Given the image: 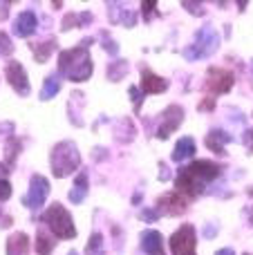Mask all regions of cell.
I'll return each mask as SVG.
<instances>
[{
    "label": "cell",
    "mask_w": 253,
    "mask_h": 255,
    "mask_svg": "<svg viewBox=\"0 0 253 255\" xmlns=\"http://www.w3.org/2000/svg\"><path fill=\"white\" fill-rule=\"evenodd\" d=\"M220 177V166H215L213 161H206V159H200V161H193L191 166L182 168L175 179L177 184V193L186 195V197H197V195L204 193V186L209 181L218 179Z\"/></svg>",
    "instance_id": "obj_1"
},
{
    "label": "cell",
    "mask_w": 253,
    "mask_h": 255,
    "mask_svg": "<svg viewBox=\"0 0 253 255\" xmlns=\"http://www.w3.org/2000/svg\"><path fill=\"white\" fill-rule=\"evenodd\" d=\"M92 58H90L88 47L79 45V47H72L61 52L58 56V74L67 76L70 81H76V83H83L92 76Z\"/></svg>",
    "instance_id": "obj_2"
},
{
    "label": "cell",
    "mask_w": 253,
    "mask_h": 255,
    "mask_svg": "<svg viewBox=\"0 0 253 255\" xmlns=\"http://www.w3.org/2000/svg\"><path fill=\"white\" fill-rule=\"evenodd\" d=\"M49 163H52V172L54 177H67L79 168L81 163V154L76 143L72 141H61L52 148V154H49Z\"/></svg>",
    "instance_id": "obj_3"
},
{
    "label": "cell",
    "mask_w": 253,
    "mask_h": 255,
    "mask_svg": "<svg viewBox=\"0 0 253 255\" xmlns=\"http://www.w3.org/2000/svg\"><path fill=\"white\" fill-rule=\"evenodd\" d=\"M43 222L49 226V231H52L56 238H61V240H72V238H76L74 222H72L70 213H67L65 208L61 206V204H52V206L45 211Z\"/></svg>",
    "instance_id": "obj_4"
},
{
    "label": "cell",
    "mask_w": 253,
    "mask_h": 255,
    "mask_svg": "<svg viewBox=\"0 0 253 255\" xmlns=\"http://www.w3.org/2000/svg\"><path fill=\"white\" fill-rule=\"evenodd\" d=\"M218 47H220V34L215 31V27L206 25L195 34V43H193L191 47L184 49V56H186L188 61L206 58V56L218 52Z\"/></svg>",
    "instance_id": "obj_5"
},
{
    "label": "cell",
    "mask_w": 253,
    "mask_h": 255,
    "mask_svg": "<svg viewBox=\"0 0 253 255\" xmlns=\"http://www.w3.org/2000/svg\"><path fill=\"white\" fill-rule=\"evenodd\" d=\"M195 226L193 224H182L170 238V251L173 255H197L195 253Z\"/></svg>",
    "instance_id": "obj_6"
},
{
    "label": "cell",
    "mask_w": 253,
    "mask_h": 255,
    "mask_svg": "<svg viewBox=\"0 0 253 255\" xmlns=\"http://www.w3.org/2000/svg\"><path fill=\"white\" fill-rule=\"evenodd\" d=\"M47 195H49V181L43 175H34L29 181V193L25 197V206L31 208V211H38L45 204Z\"/></svg>",
    "instance_id": "obj_7"
},
{
    "label": "cell",
    "mask_w": 253,
    "mask_h": 255,
    "mask_svg": "<svg viewBox=\"0 0 253 255\" xmlns=\"http://www.w3.org/2000/svg\"><path fill=\"white\" fill-rule=\"evenodd\" d=\"M236 83V76L233 72L222 70V67H211L209 74H206V90L213 94H224L233 88Z\"/></svg>",
    "instance_id": "obj_8"
},
{
    "label": "cell",
    "mask_w": 253,
    "mask_h": 255,
    "mask_svg": "<svg viewBox=\"0 0 253 255\" xmlns=\"http://www.w3.org/2000/svg\"><path fill=\"white\" fill-rule=\"evenodd\" d=\"M4 76H7L9 85H11L20 97H29V81H27V72L20 63L9 61L7 67H4Z\"/></svg>",
    "instance_id": "obj_9"
},
{
    "label": "cell",
    "mask_w": 253,
    "mask_h": 255,
    "mask_svg": "<svg viewBox=\"0 0 253 255\" xmlns=\"http://www.w3.org/2000/svg\"><path fill=\"white\" fill-rule=\"evenodd\" d=\"M184 119V110L179 106H170L164 110V115H161V121L164 124L159 126V130H157V139H168L170 132H175L179 128Z\"/></svg>",
    "instance_id": "obj_10"
},
{
    "label": "cell",
    "mask_w": 253,
    "mask_h": 255,
    "mask_svg": "<svg viewBox=\"0 0 253 255\" xmlns=\"http://www.w3.org/2000/svg\"><path fill=\"white\" fill-rule=\"evenodd\" d=\"M157 208H159V213H164V215H179V213L186 211V199L179 193H168V195H164V197H159Z\"/></svg>",
    "instance_id": "obj_11"
},
{
    "label": "cell",
    "mask_w": 253,
    "mask_h": 255,
    "mask_svg": "<svg viewBox=\"0 0 253 255\" xmlns=\"http://www.w3.org/2000/svg\"><path fill=\"white\" fill-rule=\"evenodd\" d=\"M36 27H38V18H36L34 11H22L18 13V18L13 20V34L20 36V38H27V36H31L36 31Z\"/></svg>",
    "instance_id": "obj_12"
},
{
    "label": "cell",
    "mask_w": 253,
    "mask_h": 255,
    "mask_svg": "<svg viewBox=\"0 0 253 255\" xmlns=\"http://www.w3.org/2000/svg\"><path fill=\"white\" fill-rule=\"evenodd\" d=\"M139 88H141L143 94H159L168 88V81L152 74L150 70H141V85H139Z\"/></svg>",
    "instance_id": "obj_13"
},
{
    "label": "cell",
    "mask_w": 253,
    "mask_h": 255,
    "mask_svg": "<svg viewBox=\"0 0 253 255\" xmlns=\"http://www.w3.org/2000/svg\"><path fill=\"white\" fill-rule=\"evenodd\" d=\"M141 249L146 255H164V238L159 231L141 233Z\"/></svg>",
    "instance_id": "obj_14"
},
{
    "label": "cell",
    "mask_w": 253,
    "mask_h": 255,
    "mask_svg": "<svg viewBox=\"0 0 253 255\" xmlns=\"http://www.w3.org/2000/svg\"><path fill=\"white\" fill-rule=\"evenodd\" d=\"M29 253V238L25 233H13L7 240V255H27Z\"/></svg>",
    "instance_id": "obj_15"
},
{
    "label": "cell",
    "mask_w": 253,
    "mask_h": 255,
    "mask_svg": "<svg viewBox=\"0 0 253 255\" xmlns=\"http://www.w3.org/2000/svg\"><path fill=\"white\" fill-rule=\"evenodd\" d=\"M195 154V141L191 136H184V139L177 141L175 145V152H173V161H186Z\"/></svg>",
    "instance_id": "obj_16"
},
{
    "label": "cell",
    "mask_w": 253,
    "mask_h": 255,
    "mask_svg": "<svg viewBox=\"0 0 253 255\" xmlns=\"http://www.w3.org/2000/svg\"><path fill=\"white\" fill-rule=\"evenodd\" d=\"M229 141H233V136L227 134L224 130H213L209 136H206V145L218 154H224V143H229Z\"/></svg>",
    "instance_id": "obj_17"
},
{
    "label": "cell",
    "mask_w": 253,
    "mask_h": 255,
    "mask_svg": "<svg viewBox=\"0 0 253 255\" xmlns=\"http://www.w3.org/2000/svg\"><path fill=\"white\" fill-rule=\"evenodd\" d=\"M85 193H88V175H85V172H81V175L76 177L74 188L70 190V202L72 204H81L85 199Z\"/></svg>",
    "instance_id": "obj_18"
},
{
    "label": "cell",
    "mask_w": 253,
    "mask_h": 255,
    "mask_svg": "<svg viewBox=\"0 0 253 255\" xmlns=\"http://www.w3.org/2000/svg\"><path fill=\"white\" fill-rule=\"evenodd\" d=\"M58 90H61V79H58V74L47 76L43 90H40V99H43V101H49V99H54L58 94Z\"/></svg>",
    "instance_id": "obj_19"
},
{
    "label": "cell",
    "mask_w": 253,
    "mask_h": 255,
    "mask_svg": "<svg viewBox=\"0 0 253 255\" xmlns=\"http://www.w3.org/2000/svg\"><path fill=\"white\" fill-rule=\"evenodd\" d=\"M54 49H56V40H45V43H40V45H31V52H34V56L38 63L47 61L49 54H52Z\"/></svg>",
    "instance_id": "obj_20"
},
{
    "label": "cell",
    "mask_w": 253,
    "mask_h": 255,
    "mask_svg": "<svg viewBox=\"0 0 253 255\" xmlns=\"http://www.w3.org/2000/svg\"><path fill=\"white\" fill-rule=\"evenodd\" d=\"M83 22H92V13L83 11V13H67L65 20H63V31L72 29V27H79Z\"/></svg>",
    "instance_id": "obj_21"
},
{
    "label": "cell",
    "mask_w": 253,
    "mask_h": 255,
    "mask_svg": "<svg viewBox=\"0 0 253 255\" xmlns=\"http://www.w3.org/2000/svg\"><path fill=\"white\" fill-rule=\"evenodd\" d=\"M54 244H56V242H54L49 235H45V231H38V233H36V251H38L40 255H49V253H52Z\"/></svg>",
    "instance_id": "obj_22"
},
{
    "label": "cell",
    "mask_w": 253,
    "mask_h": 255,
    "mask_svg": "<svg viewBox=\"0 0 253 255\" xmlns=\"http://www.w3.org/2000/svg\"><path fill=\"white\" fill-rule=\"evenodd\" d=\"M126 72H128V63L126 61H115L108 65V79L110 81H121L126 76Z\"/></svg>",
    "instance_id": "obj_23"
},
{
    "label": "cell",
    "mask_w": 253,
    "mask_h": 255,
    "mask_svg": "<svg viewBox=\"0 0 253 255\" xmlns=\"http://www.w3.org/2000/svg\"><path fill=\"white\" fill-rule=\"evenodd\" d=\"M88 255H103V235L101 233H94L88 242V249H85Z\"/></svg>",
    "instance_id": "obj_24"
},
{
    "label": "cell",
    "mask_w": 253,
    "mask_h": 255,
    "mask_svg": "<svg viewBox=\"0 0 253 255\" xmlns=\"http://www.w3.org/2000/svg\"><path fill=\"white\" fill-rule=\"evenodd\" d=\"M18 152H20V143H18L16 139H9V143H7V166H13V159H16Z\"/></svg>",
    "instance_id": "obj_25"
},
{
    "label": "cell",
    "mask_w": 253,
    "mask_h": 255,
    "mask_svg": "<svg viewBox=\"0 0 253 255\" xmlns=\"http://www.w3.org/2000/svg\"><path fill=\"white\" fill-rule=\"evenodd\" d=\"M13 52V45L9 40V36L4 31H0V56H9Z\"/></svg>",
    "instance_id": "obj_26"
},
{
    "label": "cell",
    "mask_w": 253,
    "mask_h": 255,
    "mask_svg": "<svg viewBox=\"0 0 253 255\" xmlns=\"http://www.w3.org/2000/svg\"><path fill=\"white\" fill-rule=\"evenodd\" d=\"M9 197H11V184L2 177V179H0V202H7Z\"/></svg>",
    "instance_id": "obj_27"
},
{
    "label": "cell",
    "mask_w": 253,
    "mask_h": 255,
    "mask_svg": "<svg viewBox=\"0 0 253 255\" xmlns=\"http://www.w3.org/2000/svg\"><path fill=\"white\" fill-rule=\"evenodd\" d=\"M130 97H132V101H134V108L139 110V106H141V94H139V90L137 88H130Z\"/></svg>",
    "instance_id": "obj_28"
},
{
    "label": "cell",
    "mask_w": 253,
    "mask_h": 255,
    "mask_svg": "<svg viewBox=\"0 0 253 255\" xmlns=\"http://www.w3.org/2000/svg\"><path fill=\"white\" fill-rule=\"evenodd\" d=\"M245 145L249 148V152L253 154V130H247L245 132Z\"/></svg>",
    "instance_id": "obj_29"
},
{
    "label": "cell",
    "mask_w": 253,
    "mask_h": 255,
    "mask_svg": "<svg viewBox=\"0 0 253 255\" xmlns=\"http://www.w3.org/2000/svg\"><path fill=\"white\" fill-rule=\"evenodd\" d=\"M184 7H188V11L191 13H197V16H202V4H193V2H184Z\"/></svg>",
    "instance_id": "obj_30"
},
{
    "label": "cell",
    "mask_w": 253,
    "mask_h": 255,
    "mask_svg": "<svg viewBox=\"0 0 253 255\" xmlns=\"http://www.w3.org/2000/svg\"><path fill=\"white\" fill-rule=\"evenodd\" d=\"M155 7H157V2H143L141 4V9H143L146 16H152V13H155Z\"/></svg>",
    "instance_id": "obj_31"
},
{
    "label": "cell",
    "mask_w": 253,
    "mask_h": 255,
    "mask_svg": "<svg viewBox=\"0 0 253 255\" xmlns=\"http://www.w3.org/2000/svg\"><path fill=\"white\" fill-rule=\"evenodd\" d=\"M141 217H146L148 222H155V220H157V213H152V211H143V213H141Z\"/></svg>",
    "instance_id": "obj_32"
},
{
    "label": "cell",
    "mask_w": 253,
    "mask_h": 255,
    "mask_svg": "<svg viewBox=\"0 0 253 255\" xmlns=\"http://www.w3.org/2000/svg\"><path fill=\"white\" fill-rule=\"evenodd\" d=\"M103 47H106V49H110V54H117V52H119V47H117V45L112 43V40H110V43H108V40H106V45H103Z\"/></svg>",
    "instance_id": "obj_33"
},
{
    "label": "cell",
    "mask_w": 253,
    "mask_h": 255,
    "mask_svg": "<svg viewBox=\"0 0 253 255\" xmlns=\"http://www.w3.org/2000/svg\"><path fill=\"white\" fill-rule=\"evenodd\" d=\"M213 103H215V99H209V101H204V103H202V110H209V108H213Z\"/></svg>",
    "instance_id": "obj_34"
},
{
    "label": "cell",
    "mask_w": 253,
    "mask_h": 255,
    "mask_svg": "<svg viewBox=\"0 0 253 255\" xmlns=\"http://www.w3.org/2000/svg\"><path fill=\"white\" fill-rule=\"evenodd\" d=\"M215 255H236V251H233V249H220Z\"/></svg>",
    "instance_id": "obj_35"
},
{
    "label": "cell",
    "mask_w": 253,
    "mask_h": 255,
    "mask_svg": "<svg viewBox=\"0 0 253 255\" xmlns=\"http://www.w3.org/2000/svg\"><path fill=\"white\" fill-rule=\"evenodd\" d=\"M7 172H9V170H7V168H4V166H0V179H2V177H4V175H7Z\"/></svg>",
    "instance_id": "obj_36"
},
{
    "label": "cell",
    "mask_w": 253,
    "mask_h": 255,
    "mask_svg": "<svg viewBox=\"0 0 253 255\" xmlns=\"http://www.w3.org/2000/svg\"><path fill=\"white\" fill-rule=\"evenodd\" d=\"M67 255H79V253H76V251H72V253H67Z\"/></svg>",
    "instance_id": "obj_37"
},
{
    "label": "cell",
    "mask_w": 253,
    "mask_h": 255,
    "mask_svg": "<svg viewBox=\"0 0 253 255\" xmlns=\"http://www.w3.org/2000/svg\"><path fill=\"white\" fill-rule=\"evenodd\" d=\"M247 255H249V253H247Z\"/></svg>",
    "instance_id": "obj_38"
}]
</instances>
